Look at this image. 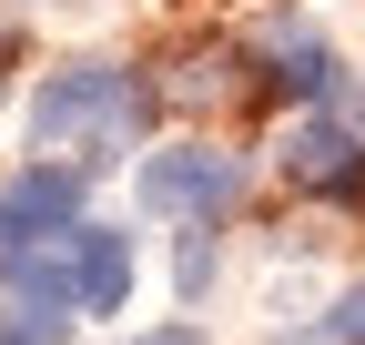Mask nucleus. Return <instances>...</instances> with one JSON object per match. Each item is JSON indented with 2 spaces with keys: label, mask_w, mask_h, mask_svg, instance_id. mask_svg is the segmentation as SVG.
Instances as JSON below:
<instances>
[{
  "label": "nucleus",
  "mask_w": 365,
  "mask_h": 345,
  "mask_svg": "<svg viewBox=\"0 0 365 345\" xmlns=\"http://www.w3.org/2000/svg\"><path fill=\"white\" fill-rule=\"evenodd\" d=\"M264 61H274V81H284V92H304V102H325V92L355 102L345 81H335V51H325L304 21H274V31H264Z\"/></svg>",
  "instance_id": "20e7f679"
},
{
  "label": "nucleus",
  "mask_w": 365,
  "mask_h": 345,
  "mask_svg": "<svg viewBox=\"0 0 365 345\" xmlns=\"http://www.w3.org/2000/svg\"><path fill=\"white\" fill-rule=\"evenodd\" d=\"M173 284L193 294V305L213 294V234H182V254H173Z\"/></svg>",
  "instance_id": "423d86ee"
},
{
  "label": "nucleus",
  "mask_w": 365,
  "mask_h": 345,
  "mask_svg": "<svg viewBox=\"0 0 365 345\" xmlns=\"http://www.w3.org/2000/svg\"><path fill=\"white\" fill-rule=\"evenodd\" d=\"M31 244H41V224H31V213H21L11 193H0V284H11V264H21Z\"/></svg>",
  "instance_id": "0eeeda50"
},
{
  "label": "nucleus",
  "mask_w": 365,
  "mask_h": 345,
  "mask_svg": "<svg viewBox=\"0 0 365 345\" xmlns=\"http://www.w3.org/2000/svg\"><path fill=\"white\" fill-rule=\"evenodd\" d=\"M132 345H203V325H153V335H132Z\"/></svg>",
  "instance_id": "6e6552de"
},
{
  "label": "nucleus",
  "mask_w": 365,
  "mask_h": 345,
  "mask_svg": "<svg viewBox=\"0 0 365 345\" xmlns=\"http://www.w3.org/2000/svg\"><path fill=\"white\" fill-rule=\"evenodd\" d=\"M153 81L132 71V61H61V71H41V92L21 112V133L31 153H71V163H122L132 143H143V122H153Z\"/></svg>",
  "instance_id": "f257e3e1"
},
{
  "label": "nucleus",
  "mask_w": 365,
  "mask_h": 345,
  "mask_svg": "<svg viewBox=\"0 0 365 345\" xmlns=\"http://www.w3.org/2000/svg\"><path fill=\"white\" fill-rule=\"evenodd\" d=\"M0 345H11V335H0Z\"/></svg>",
  "instance_id": "1a4fd4ad"
},
{
  "label": "nucleus",
  "mask_w": 365,
  "mask_h": 345,
  "mask_svg": "<svg viewBox=\"0 0 365 345\" xmlns=\"http://www.w3.org/2000/svg\"><path fill=\"white\" fill-rule=\"evenodd\" d=\"M284 345H365V284H345V294H335V315H325V325H304V335H284Z\"/></svg>",
  "instance_id": "39448f33"
},
{
  "label": "nucleus",
  "mask_w": 365,
  "mask_h": 345,
  "mask_svg": "<svg viewBox=\"0 0 365 345\" xmlns=\"http://www.w3.org/2000/svg\"><path fill=\"white\" fill-rule=\"evenodd\" d=\"M284 183H294V193H335V203H355V193H365V143L345 133V122L304 112L294 133H284Z\"/></svg>",
  "instance_id": "7ed1b4c3"
},
{
  "label": "nucleus",
  "mask_w": 365,
  "mask_h": 345,
  "mask_svg": "<svg viewBox=\"0 0 365 345\" xmlns=\"http://www.w3.org/2000/svg\"><path fill=\"white\" fill-rule=\"evenodd\" d=\"M132 193H143V213H173V224H223V213L244 203V153H223V143L153 153L132 172Z\"/></svg>",
  "instance_id": "f03ea898"
}]
</instances>
